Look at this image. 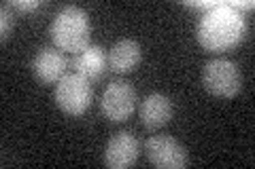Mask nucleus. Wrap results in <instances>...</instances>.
I'll list each match as a JSON object with an SVG mask.
<instances>
[{
  "instance_id": "nucleus-1",
  "label": "nucleus",
  "mask_w": 255,
  "mask_h": 169,
  "mask_svg": "<svg viewBox=\"0 0 255 169\" xmlns=\"http://www.w3.org/2000/svg\"><path fill=\"white\" fill-rule=\"evenodd\" d=\"M247 34V21L243 13L228 4V0L206 11L198 23V43L209 53H226L243 43Z\"/></svg>"
},
{
  "instance_id": "nucleus-2",
  "label": "nucleus",
  "mask_w": 255,
  "mask_h": 169,
  "mask_svg": "<svg viewBox=\"0 0 255 169\" xmlns=\"http://www.w3.org/2000/svg\"><path fill=\"white\" fill-rule=\"evenodd\" d=\"M92 38V21L81 6L66 4L58 11L51 21V40L60 51L66 53H81L90 47Z\"/></svg>"
},
{
  "instance_id": "nucleus-3",
  "label": "nucleus",
  "mask_w": 255,
  "mask_h": 169,
  "mask_svg": "<svg viewBox=\"0 0 255 169\" xmlns=\"http://www.w3.org/2000/svg\"><path fill=\"white\" fill-rule=\"evenodd\" d=\"M202 87L213 98H236L243 89V74L234 61L223 57L211 59L202 70Z\"/></svg>"
},
{
  "instance_id": "nucleus-4",
  "label": "nucleus",
  "mask_w": 255,
  "mask_h": 169,
  "mask_svg": "<svg viewBox=\"0 0 255 169\" xmlns=\"http://www.w3.org/2000/svg\"><path fill=\"white\" fill-rule=\"evenodd\" d=\"M94 102V87L81 74H66L55 85V104L70 116H81L90 110Z\"/></svg>"
},
{
  "instance_id": "nucleus-5",
  "label": "nucleus",
  "mask_w": 255,
  "mask_h": 169,
  "mask_svg": "<svg viewBox=\"0 0 255 169\" xmlns=\"http://www.w3.org/2000/svg\"><path fill=\"white\" fill-rule=\"evenodd\" d=\"M136 110V91L128 80L111 83L100 98V112L111 123H124Z\"/></svg>"
},
{
  "instance_id": "nucleus-6",
  "label": "nucleus",
  "mask_w": 255,
  "mask_h": 169,
  "mask_svg": "<svg viewBox=\"0 0 255 169\" xmlns=\"http://www.w3.org/2000/svg\"><path fill=\"white\" fill-rule=\"evenodd\" d=\"M145 152L149 163L159 169H183L189 163L185 146L170 135H151L145 142Z\"/></svg>"
},
{
  "instance_id": "nucleus-7",
  "label": "nucleus",
  "mask_w": 255,
  "mask_h": 169,
  "mask_svg": "<svg viewBox=\"0 0 255 169\" xmlns=\"http://www.w3.org/2000/svg\"><path fill=\"white\" fill-rule=\"evenodd\" d=\"M140 157V142L130 131H119L105 148V165L111 169H128L136 165Z\"/></svg>"
},
{
  "instance_id": "nucleus-8",
  "label": "nucleus",
  "mask_w": 255,
  "mask_h": 169,
  "mask_svg": "<svg viewBox=\"0 0 255 169\" xmlns=\"http://www.w3.org/2000/svg\"><path fill=\"white\" fill-rule=\"evenodd\" d=\"M68 61L58 47H43L32 59V72L43 85H53L66 76Z\"/></svg>"
},
{
  "instance_id": "nucleus-9",
  "label": "nucleus",
  "mask_w": 255,
  "mask_h": 169,
  "mask_svg": "<svg viewBox=\"0 0 255 169\" xmlns=\"http://www.w3.org/2000/svg\"><path fill=\"white\" fill-rule=\"evenodd\" d=\"M172 114H174V106H172V100L166 93L153 91L140 104V123L149 131H157L166 127L170 123Z\"/></svg>"
},
{
  "instance_id": "nucleus-10",
  "label": "nucleus",
  "mask_w": 255,
  "mask_h": 169,
  "mask_svg": "<svg viewBox=\"0 0 255 169\" xmlns=\"http://www.w3.org/2000/svg\"><path fill=\"white\" fill-rule=\"evenodd\" d=\"M73 68L77 74H81L90 83H94V80H100L105 76L109 68V55L100 45H90L73 57Z\"/></svg>"
},
{
  "instance_id": "nucleus-11",
  "label": "nucleus",
  "mask_w": 255,
  "mask_h": 169,
  "mask_svg": "<svg viewBox=\"0 0 255 169\" xmlns=\"http://www.w3.org/2000/svg\"><path fill=\"white\" fill-rule=\"evenodd\" d=\"M140 59H142V49L132 38L117 40L109 53V66L115 74H130V72L138 68Z\"/></svg>"
},
{
  "instance_id": "nucleus-12",
  "label": "nucleus",
  "mask_w": 255,
  "mask_h": 169,
  "mask_svg": "<svg viewBox=\"0 0 255 169\" xmlns=\"http://www.w3.org/2000/svg\"><path fill=\"white\" fill-rule=\"evenodd\" d=\"M13 32V13H11V4L9 2H2L0 6V38L2 43L11 36Z\"/></svg>"
},
{
  "instance_id": "nucleus-13",
  "label": "nucleus",
  "mask_w": 255,
  "mask_h": 169,
  "mask_svg": "<svg viewBox=\"0 0 255 169\" xmlns=\"http://www.w3.org/2000/svg\"><path fill=\"white\" fill-rule=\"evenodd\" d=\"M13 9H17V11H23V13H34V11H38V9H43L45 6V0H11L9 2Z\"/></svg>"
}]
</instances>
